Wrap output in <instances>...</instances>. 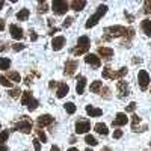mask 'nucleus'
I'll return each mask as SVG.
<instances>
[{
  "label": "nucleus",
  "instance_id": "09e8293b",
  "mask_svg": "<svg viewBox=\"0 0 151 151\" xmlns=\"http://www.w3.org/2000/svg\"><path fill=\"white\" fill-rule=\"evenodd\" d=\"M0 151H8V147L3 145V144H0Z\"/></svg>",
  "mask_w": 151,
  "mask_h": 151
},
{
  "label": "nucleus",
  "instance_id": "4be33fe9",
  "mask_svg": "<svg viewBox=\"0 0 151 151\" xmlns=\"http://www.w3.org/2000/svg\"><path fill=\"white\" fill-rule=\"evenodd\" d=\"M29 15H30V12H29V9H26V8H23L18 14H17V20L18 21H26L27 18H29Z\"/></svg>",
  "mask_w": 151,
  "mask_h": 151
},
{
  "label": "nucleus",
  "instance_id": "bb28decb",
  "mask_svg": "<svg viewBox=\"0 0 151 151\" xmlns=\"http://www.w3.org/2000/svg\"><path fill=\"white\" fill-rule=\"evenodd\" d=\"M85 142L88 144V145H91V147H95L98 142H97V139L94 136H91V134H86V137H85Z\"/></svg>",
  "mask_w": 151,
  "mask_h": 151
},
{
  "label": "nucleus",
  "instance_id": "bf43d9fd",
  "mask_svg": "<svg viewBox=\"0 0 151 151\" xmlns=\"http://www.w3.org/2000/svg\"><path fill=\"white\" fill-rule=\"evenodd\" d=\"M150 147H151V142H150Z\"/></svg>",
  "mask_w": 151,
  "mask_h": 151
},
{
  "label": "nucleus",
  "instance_id": "4d7b16f0",
  "mask_svg": "<svg viewBox=\"0 0 151 151\" xmlns=\"http://www.w3.org/2000/svg\"><path fill=\"white\" fill-rule=\"evenodd\" d=\"M67 151H79L77 148H70V150H67Z\"/></svg>",
  "mask_w": 151,
  "mask_h": 151
},
{
  "label": "nucleus",
  "instance_id": "393cba45",
  "mask_svg": "<svg viewBox=\"0 0 151 151\" xmlns=\"http://www.w3.org/2000/svg\"><path fill=\"white\" fill-rule=\"evenodd\" d=\"M32 98H33L32 92H30V91H26V92H23V98H21V103L27 106V104H29V101H30Z\"/></svg>",
  "mask_w": 151,
  "mask_h": 151
},
{
  "label": "nucleus",
  "instance_id": "ea45409f",
  "mask_svg": "<svg viewBox=\"0 0 151 151\" xmlns=\"http://www.w3.org/2000/svg\"><path fill=\"white\" fill-rule=\"evenodd\" d=\"M125 110H127V112H134V110H136V103L132 101L129 106H125Z\"/></svg>",
  "mask_w": 151,
  "mask_h": 151
},
{
  "label": "nucleus",
  "instance_id": "473e14b6",
  "mask_svg": "<svg viewBox=\"0 0 151 151\" xmlns=\"http://www.w3.org/2000/svg\"><path fill=\"white\" fill-rule=\"evenodd\" d=\"M8 77H9L11 80H14V82H20V80H21L20 74L15 73V71H9V73H8Z\"/></svg>",
  "mask_w": 151,
  "mask_h": 151
},
{
  "label": "nucleus",
  "instance_id": "a18cd8bd",
  "mask_svg": "<svg viewBox=\"0 0 151 151\" xmlns=\"http://www.w3.org/2000/svg\"><path fill=\"white\" fill-rule=\"evenodd\" d=\"M30 40H32V41H36V40H38V35H36L33 30H30Z\"/></svg>",
  "mask_w": 151,
  "mask_h": 151
},
{
  "label": "nucleus",
  "instance_id": "5fc2aeb1",
  "mask_svg": "<svg viewBox=\"0 0 151 151\" xmlns=\"http://www.w3.org/2000/svg\"><path fill=\"white\" fill-rule=\"evenodd\" d=\"M101 151H112V150H110V148H109V147H104V148H103V150H101Z\"/></svg>",
  "mask_w": 151,
  "mask_h": 151
},
{
  "label": "nucleus",
  "instance_id": "2eb2a0df",
  "mask_svg": "<svg viewBox=\"0 0 151 151\" xmlns=\"http://www.w3.org/2000/svg\"><path fill=\"white\" fill-rule=\"evenodd\" d=\"M65 45V38L64 36H56V38H53V41H52V47H53V50H60L62 47Z\"/></svg>",
  "mask_w": 151,
  "mask_h": 151
},
{
  "label": "nucleus",
  "instance_id": "c85d7f7f",
  "mask_svg": "<svg viewBox=\"0 0 151 151\" xmlns=\"http://www.w3.org/2000/svg\"><path fill=\"white\" fill-rule=\"evenodd\" d=\"M38 106H40V101H38V100H35V98H32L30 101H29V104H27V109H29L30 112H33V110H36Z\"/></svg>",
  "mask_w": 151,
  "mask_h": 151
},
{
  "label": "nucleus",
  "instance_id": "aec40b11",
  "mask_svg": "<svg viewBox=\"0 0 151 151\" xmlns=\"http://www.w3.org/2000/svg\"><path fill=\"white\" fill-rule=\"evenodd\" d=\"M70 6H71V9L79 12V11H82L86 6V2H85V0H73V2L70 3Z\"/></svg>",
  "mask_w": 151,
  "mask_h": 151
},
{
  "label": "nucleus",
  "instance_id": "3c124183",
  "mask_svg": "<svg viewBox=\"0 0 151 151\" xmlns=\"http://www.w3.org/2000/svg\"><path fill=\"white\" fill-rule=\"evenodd\" d=\"M58 30H59L58 27H55V29H52V30H50V35H55V33H56Z\"/></svg>",
  "mask_w": 151,
  "mask_h": 151
},
{
  "label": "nucleus",
  "instance_id": "0eeeda50",
  "mask_svg": "<svg viewBox=\"0 0 151 151\" xmlns=\"http://www.w3.org/2000/svg\"><path fill=\"white\" fill-rule=\"evenodd\" d=\"M89 129H91V122L88 119H79L77 122H76V133L77 134H83Z\"/></svg>",
  "mask_w": 151,
  "mask_h": 151
},
{
  "label": "nucleus",
  "instance_id": "4468645a",
  "mask_svg": "<svg viewBox=\"0 0 151 151\" xmlns=\"http://www.w3.org/2000/svg\"><path fill=\"white\" fill-rule=\"evenodd\" d=\"M103 77L109 79V80H115V79H119V76H118V71L110 70L109 67H106V68H103Z\"/></svg>",
  "mask_w": 151,
  "mask_h": 151
},
{
  "label": "nucleus",
  "instance_id": "c03bdc74",
  "mask_svg": "<svg viewBox=\"0 0 151 151\" xmlns=\"http://www.w3.org/2000/svg\"><path fill=\"white\" fill-rule=\"evenodd\" d=\"M125 74H127V68H121V70L118 71V76H119V79H121V77H124Z\"/></svg>",
  "mask_w": 151,
  "mask_h": 151
},
{
  "label": "nucleus",
  "instance_id": "13d9d810",
  "mask_svg": "<svg viewBox=\"0 0 151 151\" xmlns=\"http://www.w3.org/2000/svg\"><path fill=\"white\" fill-rule=\"evenodd\" d=\"M85 151H92V150H91V148H86V150H85Z\"/></svg>",
  "mask_w": 151,
  "mask_h": 151
},
{
  "label": "nucleus",
  "instance_id": "39448f33",
  "mask_svg": "<svg viewBox=\"0 0 151 151\" xmlns=\"http://www.w3.org/2000/svg\"><path fill=\"white\" fill-rule=\"evenodd\" d=\"M15 130L21 133H30L32 132V121L27 119V116H21V119L15 124Z\"/></svg>",
  "mask_w": 151,
  "mask_h": 151
},
{
  "label": "nucleus",
  "instance_id": "6e6d98bb",
  "mask_svg": "<svg viewBox=\"0 0 151 151\" xmlns=\"http://www.w3.org/2000/svg\"><path fill=\"white\" fill-rule=\"evenodd\" d=\"M3 5H5V2H2V0H0V9L3 8Z\"/></svg>",
  "mask_w": 151,
  "mask_h": 151
},
{
  "label": "nucleus",
  "instance_id": "ddd939ff",
  "mask_svg": "<svg viewBox=\"0 0 151 151\" xmlns=\"http://www.w3.org/2000/svg\"><path fill=\"white\" fill-rule=\"evenodd\" d=\"M9 32H11V36L14 38V40H21V38L24 36L23 29L18 27L17 24H11V26H9Z\"/></svg>",
  "mask_w": 151,
  "mask_h": 151
},
{
  "label": "nucleus",
  "instance_id": "72a5a7b5",
  "mask_svg": "<svg viewBox=\"0 0 151 151\" xmlns=\"http://www.w3.org/2000/svg\"><path fill=\"white\" fill-rule=\"evenodd\" d=\"M48 11V6H47V2H41L40 6H38V12H41V14H45Z\"/></svg>",
  "mask_w": 151,
  "mask_h": 151
},
{
  "label": "nucleus",
  "instance_id": "4c0bfd02",
  "mask_svg": "<svg viewBox=\"0 0 151 151\" xmlns=\"http://www.w3.org/2000/svg\"><path fill=\"white\" fill-rule=\"evenodd\" d=\"M144 12H145V14H151V0L145 2V5H144Z\"/></svg>",
  "mask_w": 151,
  "mask_h": 151
},
{
  "label": "nucleus",
  "instance_id": "8fccbe9b",
  "mask_svg": "<svg viewBox=\"0 0 151 151\" xmlns=\"http://www.w3.org/2000/svg\"><path fill=\"white\" fill-rule=\"evenodd\" d=\"M125 17H127V20H129V21H130V23H132V21H133V17H132V15H130V14H127V12H125Z\"/></svg>",
  "mask_w": 151,
  "mask_h": 151
},
{
  "label": "nucleus",
  "instance_id": "cd10ccee",
  "mask_svg": "<svg viewBox=\"0 0 151 151\" xmlns=\"http://www.w3.org/2000/svg\"><path fill=\"white\" fill-rule=\"evenodd\" d=\"M35 133H36V137H38V139H40L42 144L44 142H47V136H45V133L41 130V129H38V130H35Z\"/></svg>",
  "mask_w": 151,
  "mask_h": 151
},
{
  "label": "nucleus",
  "instance_id": "b1692460",
  "mask_svg": "<svg viewBox=\"0 0 151 151\" xmlns=\"http://www.w3.org/2000/svg\"><path fill=\"white\" fill-rule=\"evenodd\" d=\"M103 89V82H100V80H95V82H92L91 83V92H100Z\"/></svg>",
  "mask_w": 151,
  "mask_h": 151
},
{
  "label": "nucleus",
  "instance_id": "5701e85b",
  "mask_svg": "<svg viewBox=\"0 0 151 151\" xmlns=\"http://www.w3.org/2000/svg\"><path fill=\"white\" fill-rule=\"evenodd\" d=\"M141 27H142V30L147 36H151V21L150 20H144L141 23Z\"/></svg>",
  "mask_w": 151,
  "mask_h": 151
},
{
  "label": "nucleus",
  "instance_id": "412c9836",
  "mask_svg": "<svg viewBox=\"0 0 151 151\" xmlns=\"http://www.w3.org/2000/svg\"><path fill=\"white\" fill-rule=\"evenodd\" d=\"M95 132H97L98 134H103V136H106V134L109 133V130H107V125H106V124H103V122H98V124H95Z\"/></svg>",
  "mask_w": 151,
  "mask_h": 151
},
{
  "label": "nucleus",
  "instance_id": "6e6552de",
  "mask_svg": "<svg viewBox=\"0 0 151 151\" xmlns=\"http://www.w3.org/2000/svg\"><path fill=\"white\" fill-rule=\"evenodd\" d=\"M116 89H118V97L119 98H124V97H127L130 94L129 85H127V82H124V80H119L116 83Z\"/></svg>",
  "mask_w": 151,
  "mask_h": 151
},
{
  "label": "nucleus",
  "instance_id": "f704fd0d",
  "mask_svg": "<svg viewBox=\"0 0 151 151\" xmlns=\"http://www.w3.org/2000/svg\"><path fill=\"white\" fill-rule=\"evenodd\" d=\"M8 137H9V132L8 130H3L2 133H0V144H3L8 141Z\"/></svg>",
  "mask_w": 151,
  "mask_h": 151
},
{
  "label": "nucleus",
  "instance_id": "58836bf2",
  "mask_svg": "<svg viewBox=\"0 0 151 151\" xmlns=\"http://www.w3.org/2000/svg\"><path fill=\"white\" fill-rule=\"evenodd\" d=\"M71 23H73V18H71V17H67V18L64 20V23H62V26H64V27H70Z\"/></svg>",
  "mask_w": 151,
  "mask_h": 151
},
{
  "label": "nucleus",
  "instance_id": "f03ea898",
  "mask_svg": "<svg viewBox=\"0 0 151 151\" xmlns=\"http://www.w3.org/2000/svg\"><path fill=\"white\" fill-rule=\"evenodd\" d=\"M89 45H91L89 38H88V36H80V38H79V41H77V47L73 50V55L80 56V55L86 53L88 50H89Z\"/></svg>",
  "mask_w": 151,
  "mask_h": 151
},
{
  "label": "nucleus",
  "instance_id": "20e7f679",
  "mask_svg": "<svg viewBox=\"0 0 151 151\" xmlns=\"http://www.w3.org/2000/svg\"><path fill=\"white\" fill-rule=\"evenodd\" d=\"M52 9H53V12L56 15H64L70 9V3L64 2V0H55V2L52 3Z\"/></svg>",
  "mask_w": 151,
  "mask_h": 151
},
{
  "label": "nucleus",
  "instance_id": "f3484780",
  "mask_svg": "<svg viewBox=\"0 0 151 151\" xmlns=\"http://www.w3.org/2000/svg\"><path fill=\"white\" fill-rule=\"evenodd\" d=\"M85 86H86V79L83 77V76H79V77H77V85H76V91H77L79 95L83 94Z\"/></svg>",
  "mask_w": 151,
  "mask_h": 151
},
{
  "label": "nucleus",
  "instance_id": "1a4fd4ad",
  "mask_svg": "<svg viewBox=\"0 0 151 151\" xmlns=\"http://www.w3.org/2000/svg\"><path fill=\"white\" fill-rule=\"evenodd\" d=\"M55 121V118L52 115H48V113H45V115H41V116H38L36 119V124H38V127H45V125H52Z\"/></svg>",
  "mask_w": 151,
  "mask_h": 151
},
{
  "label": "nucleus",
  "instance_id": "49530a36",
  "mask_svg": "<svg viewBox=\"0 0 151 151\" xmlns=\"http://www.w3.org/2000/svg\"><path fill=\"white\" fill-rule=\"evenodd\" d=\"M9 44H5V42H0V52H3V50H6V47H8Z\"/></svg>",
  "mask_w": 151,
  "mask_h": 151
},
{
  "label": "nucleus",
  "instance_id": "a211bd4d",
  "mask_svg": "<svg viewBox=\"0 0 151 151\" xmlns=\"http://www.w3.org/2000/svg\"><path fill=\"white\" fill-rule=\"evenodd\" d=\"M98 55L104 59H109V58L113 56V50L109 48V47H98Z\"/></svg>",
  "mask_w": 151,
  "mask_h": 151
},
{
  "label": "nucleus",
  "instance_id": "9b49d317",
  "mask_svg": "<svg viewBox=\"0 0 151 151\" xmlns=\"http://www.w3.org/2000/svg\"><path fill=\"white\" fill-rule=\"evenodd\" d=\"M77 67H79L77 60H74V59H68V60H67V64H65V70H64V73H65L67 76H73V74H74V71L77 70Z\"/></svg>",
  "mask_w": 151,
  "mask_h": 151
},
{
  "label": "nucleus",
  "instance_id": "de8ad7c7",
  "mask_svg": "<svg viewBox=\"0 0 151 151\" xmlns=\"http://www.w3.org/2000/svg\"><path fill=\"white\" fill-rule=\"evenodd\" d=\"M3 29H5V21L0 18V30H3Z\"/></svg>",
  "mask_w": 151,
  "mask_h": 151
},
{
  "label": "nucleus",
  "instance_id": "c756f323",
  "mask_svg": "<svg viewBox=\"0 0 151 151\" xmlns=\"http://www.w3.org/2000/svg\"><path fill=\"white\" fill-rule=\"evenodd\" d=\"M64 107H65V110H67V113H70V115H73V113L76 112V104L74 103H65L64 104Z\"/></svg>",
  "mask_w": 151,
  "mask_h": 151
},
{
  "label": "nucleus",
  "instance_id": "603ef678",
  "mask_svg": "<svg viewBox=\"0 0 151 151\" xmlns=\"http://www.w3.org/2000/svg\"><path fill=\"white\" fill-rule=\"evenodd\" d=\"M50 151H59V147H56V145H53L52 148H50Z\"/></svg>",
  "mask_w": 151,
  "mask_h": 151
},
{
  "label": "nucleus",
  "instance_id": "f8f14e48",
  "mask_svg": "<svg viewBox=\"0 0 151 151\" xmlns=\"http://www.w3.org/2000/svg\"><path fill=\"white\" fill-rule=\"evenodd\" d=\"M127 122H129V118H127L125 113H116L115 119L112 121V125L113 127H121V125H125Z\"/></svg>",
  "mask_w": 151,
  "mask_h": 151
},
{
  "label": "nucleus",
  "instance_id": "79ce46f5",
  "mask_svg": "<svg viewBox=\"0 0 151 151\" xmlns=\"http://www.w3.org/2000/svg\"><path fill=\"white\" fill-rule=\"evenodd\" d=\"M101 95H104V98L110 97V89H109V88H103V89H101Z\"/></svg>",
  "mask_w": 151,
  "mask_h": 151
},
{
  "label": "nucleus",
  "instance_id": "a19ab883",
  "mask_svg": "<svg viewBox=\"0 0 151 151\" xmlns=\"http://www.w3.org/2000/svg\"><path fill=\"white\" fill-rule=\"evenodd\" d=\"M33 147H35V151H41V141L33 139Z\"/></svg>",
  "mask_w": 151,
  "mask_h": 151
},
{
  "label": "nucleus",
  "instance_id": "7c9ffc66",
  "mask_svg": "<svg viewBox=\"0 0 151 151\" xmlns=\"http://www.w3.org/2000/svg\"><path fill=\"white\" fill-rule=\"evenodd\" d=\"M132 118H133L132 119V129H133V132H137V124L141 122V118L137 116V115H133Z\"/></svg>",
  "mask_w": 151,
  "mask_h": 151
},
{
  "label": "nucleus",
  "instance_id": "c9c22d12",
  "mask_svg": "<svg viewBox=\"0 0 151 151\" xmlns=\"http://www.w3.org/2000/svg\"><path fill=\"white\" fill-rule=\"evenodd\" d=\"M24 44H20V42H15V44H12V50L14 52H21V50H24Z\"/></svg>",
  "mask_w": 151,
  "mask_h": 151
},
{
  "label": "nucleus",
  "instance_id": "7ed1b4c3",
  "mask_svg": "<svg viewBox=\"0 0 151 151\" xmlns=\"http://www.w3.org/2000/svg\"><path fill=\"white\" fill-rule=\"evenodd\" d=\"M104 32H106L104 40H110V38H116V36H125L127 27H124V26H110V27H106Z\"/></svg>",
  "mask_w": 151,
  "mask_h": 151
},
{
  "label": "nucleus",
  "instance_id": "dca6fc26",
  "mask_svg": "<svg viewBox=\"0 0 151 151\" xmlns=\"http://www.w3.org/2000/svg\"><path fill=\"white\" fill-rule=\"evenodd\" d=\"M68 91H70V88H68L67 83H59L58 85V92H56L58 98H64L68 94Z\"/></svg>",
  "mask_w": 151,
  "mask_h": 151
},
{
  "label": "nucleus",
  "instance_id": "37998d69",
  "mask_svg": "<svg viewBox=\"0 0 151 151\" xmlns=\"http://www.w3.org/2000/svg\"><path fill=\"white\" fill-rule=\"evenodd\" d=\"M119 137H122V132L121 130H115L113 132V139H119Z\"/></svg>",
  "mask_w": 151,
  "mask_h": 151
},
{
  "label": "nucleus",
  "instance_id": "423d86ee",
  "mask_svg": "<svg viewBox=\"0 0 151 151\" xmlns=\"http://www.w3.org/2000/svg\"><path fill=\"white\" fill-rule=\"evenodd\" d=\"M137 83H139L142 91H145L148 88V85H150V76H148V73L145 70H141L139 74H137Z\"/></svg>",
  "mask_w": 151,
  "mask_h": 151
},
{
  "label": "nucleus",
  "instance_id": "9d476101",
  "mask_svg": "<svg viewBox=\"0 0 151 151\" xmlns=\"http://www.w3.org/2000/svg\"><path fill=\"white\" fill-rule=\"evenodd\" d=\"M85 62L88 65H92L94 68H100L101 67V60H100V58L97 56V55H86V58H85Z\"/></svg>",
  "mask_w": 151,
  "mask_h": 151
},
{
  "label": "nucleus",
  "instance_id": "f257e3e1",
  "mask_svg": "<svg viewBox=\"0 0 151 151\" xmlns=\"http://www.w3.org/2000/svg\"><path fill=\"white\" fill-rule=\"evenodd\" d=\"M106 12H107V6H106V5H100V6L97 8V12H95V14H94V15H91L89 18H88V21H86V24H85L86 29L94 27L95 24H97L100 20H101V17L106 14Z\"/></svg>",
  "mask_w": 151,
  "mask_h": 151
},
{
  "label": "nucleus",
  "instance_id": "2f4dec72",
  "mask_svg": "<svg viewBox=\"0 0 151 151\" xmlns=\"http://www.w3.org/2000/svg\"><path fill=\"white\" fill-rule=\"evenodd\" d=\"M0 85H3L6 88H12V82H9V79L6 76H0Z\"/></svg>",
  "mask_w": 151,
  "mask_h": 151
},
{
  "label": "nucleus",
  "instance_id": "6ab92c4d",
  "mask_svg": "<svg viewBox=\"0 0 151 151\" xmlns=\"http://www.w3.org/2000/svg\"><path fill=\"white\" fill-rule=\"evenodd\" d=\"M86 113H88V115H91V116H101L103 115V110L89 104V106H86Z\"/></svg>",
  "mask_w": 151,
  "mask_h": 151
},
{
  "label": "nucleus",
  "instance_id": "a878e982",
  "mask_svg": "<svg viewBox=\"0 0 151 151\" xmlns=\"http://www.w3.org/2000/svg\"><path fill=\"white\" fill-rule=\"evenodd\" d=\"M11 67V60L8 58H0V70H8Z\"/></svg>",
  "mask_w": 151,
  "mask_h": 151
},
{
  "label": "nucleus",
  "instance_id": "e433bc0d",
  "mask_svg": "<svg viewBox=\"0 0 151 151\" xmlns=\"http://www.w3.org/2000/svg\"><path fill=\"white\" fill-rule=\"evenodd\" d=\"M20 94H21V91L18 89V88H15V89H11V92H9V95H11L12 98H18Z\"/></svg>",
  "mask_w": 151,
  "mask_h": 151
},
{
  "label": "nucleus",
  "instance_id": "864d4df0",
  "mask_svg": "<svg viewBox=\"0 0 151 151\" xmlns=\"http://www.w3.org/2000/svg\"><path fill=\"white\" fill-rule=\"evenodd\" d=\"M56 85H58V83H56V82H50V88H55V86H56Z\"/></svg>",
  "mask_w": 151,
  "mask_h": 151
}]
</instances>
